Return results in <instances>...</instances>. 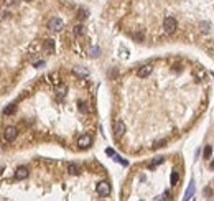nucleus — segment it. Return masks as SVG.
Returning <instances> with one entry per match:
<instances>
[{
	"instance_id": "nucleus-8",
	"label": "nucleus",
	"mask_w": 214,
	"mask_h": 201,
	"mask_svg": "<svg viewBox=\"0 0 214 201\" xmlns=\"http://www.w3.org/2000/svg\"><path fill=\"white\" fill-rule=\"evenodd\" d=\"M153 71V66H150V64H145V66H142L140 69L137 71V76L138 77H147V76H150V73Z\"/></svg>"
},
{
	"instance_id": "nucleus-1",
	"label": "nucleus",
	"mask_w": 214,
	"mask_h": 201,
	"mask_svg": "<svg viewBox=\"0 0 214 201\" xmlns=\"http://www.w3.org/2000/svg\"><path fill=\"white\" fill-rule=\"evenodd\" d=\"M176 27H178V22H176L173 17H166L165 18V22H163V30H165V33L166 35H173L176 31Z\"/></svg>"
},
{
	"instance_id": "nucleus-16",
	"label": "nucleus",
	"mask_w": 214,
	"mask_h": 201,
	"mask_svg": "<svg viewBox=\"0 0 214 201\" xmlns=\"http://www.w3.org/2000/svg\"><path fill=\"white\" fill-rule=\"evenodd\" d=\"M160 163H163V157H157V158H155V160H153L152 163H150V166H152V168H153V166L160 165Z\"/></svg>"
},
{
	"instance_id": "nucleus-5",
	"label": "nucleus",
	"mask_w": 214,
	"mask_h": 201,
	"mask_svg": "<svg viewBox=\"0 0 214 201\" xmlns=\"http://www.w3.org/2000/svg\"><path fill=\"white\" fill-rule=\"evenodd\" d=\"M77 145H79V148H89L92 145V137L87 135V134L81 135L79 139H77Z\"/></svg>"
},
{
	"instance_id": "nucleus-10",
	"label": "nucleus",
	"mask_w": 214,
	"mask_h": 201,
	"mask_svg": "<svg viewBox=\"0 0 214 201\" xmlns=\"http://www.w3.org/2000/svg\"><path fill=\"white\" fill-rule=\"evenodd\" d=\"M68 171L71 175H77L81 171V166L76 165V163H69V165H68Z\"/></svg>"
},
{
	"instance_id": "nucleus-4",
	"label": "nucleus",
	"mask_w": 214,
	"mask_h": 201,
	"mask_svg": "<svg viewBox=\"0 0 214 201\" xmlns=\"http://www.w3.org/2000/svg\"><path fill=\"white\" fill-rule=\"evenodd\" d=\"M48 28H50V31H61L63 30V20L58 18V17L51 18L50 22H48Z\"/></svg>"
},
{
	"instance_id": "nucleus-22",
	"label": "nucleus",
	"mask_w": 214,
	"mask_h": 201,
	"mask_svg": "<svg viewBox=\"0 0 214 201\" xmlns=\"http://www.w3.org/2000/svg\"><path fill=\"white\" fill-rule=\"evenodd\" d=\"M106 153H107V155H112V157H114V155H115V152L112 150V148H107V150H106Z\"/></svg>"
},
{
	"instance_id": "nucleus-24",
	"label": "nucleus",
	"mask_w": 214,
	"mask_h": 201,
	"mask_svg": "<svg viewBox=\"0 0 214 201\" xmlns=\"http://www.w3.org/2000/svg\"><path fill=\"white\" fill-rule=\"evenodd\" d=\"M163 200H165L163 196H158V198H157V200H155V201H163Z\"/></svg>"
},
{
	"instance_id": "nucleus-26",
	"label": "nucleus",
	"mask_w": 214,
	"mask_h": 201,
	"mask_svg": "<svg viewBox=\"0 0 214 201\" xmlns=\"http://www.w3.org/2000/svg\"><path fill=\"white\" fill-rule=\"evenodd\" d=\"M27 2H30V0H27Z\"/></svg>"
},
{
	"instance_id": "nucleus-17",
	"label": "nucleus",
	"mask_w": 214,
	"mask_h": 201,
	"mask_svg": "<svg viewBox=\"0 0 214 201\" xmlns=\"http://www.w3.org/2000/svg\"><path fill=\"white\" fill-rule=\"evenodd\" d=\"M211 153H213V148L209 147V145H207L206 148H204V152H203V155H204V158H209L211 157Z\"/></svg>"
},
{
	"instance_id": "nucleus-2",
	"label": "nucleus",
	"mask_w": 214,
	"mask_h": 201,
	"mask_svg": "<svg viewBox=\"0 0 214 201\" xmlns=\"http://www.w3.org/2000/svg\"><path fill=\"white\" fill-rule=\"evenodd\" d=\"M125 132H127V127H125V124H124V120H115L114 122V135L117 137V139H120Z\"/></svg>"
},
{
	"instance_id": "nucleus-14",
	"label": "nucleus",
	"mask_w": 214,
	"mask_h": 201,
	"mask_svg": "<svg viewBox=\"0 0 214 201\" xmlns=\"http://www.w3.org/2000/svg\"><path fill=\"white\" fill-rule=\"evenodd\" d=\"M82 33H84V27H82V25H77V27L74 28V35H76V36H81Z\"/></svg>"
},
{
	"instance_id": "nucleus-15",
	"label": "nucleus",
	"mask_w": 214,
	"mask_h": 201,
	"mask_svg": "<svg viewBox=\"0 0 214 201\" xmlns=\"http://www.w3.org/2000/svg\"><path fill=\"white\" fill-rule=\"evenodd\" d=\"M163 145H166V140H157V142H155V143H153V148H161V147H163Z\"/></svg>"
},
{
	"instance_id": "nucleus-23",
	"label": "nucleus",
	"mask_w": 214,
	"mask_h": 201,
	"mask_svg": "<svg viewBox=\"0 0 214 201\" xmlns=\"http://www.w3.org/2000/svg\"><path fill=\"white\" fill-rule=\"evenodd\" d=\"M7 4H8V5H12V4H15V0H7Z\"/></svg>"
},
{
	"instance_id": "nucleus-19",
	"label": "nucleus",
	"mask_w": 214,
	"mask_h": 201,
	"mask_svg": "<svg viewBox=\"0 0 214 201\" xmlns=\"http://www.w3.org/2000/svg\"><path fill=\"white\" fill-rule=\"evenodd\" d=\"M203 193H204V196H211V194H213V189H211V188H204Z\"/></svg>"
},
{
	"instance_id": "nucleus-3",
	"label": "nucleus",
	"mask_w": 214,
	"mask_h": 201,
	"mask_svg": "<svg viewBox=\"0 0 214 201\" xmlns=\"http://www.w3.org/2000/svg\"><path fill=\"white\" fill-rule=\"evenodd\" d=\"M17 135H18V130H17L15 127H7L4 130V140L5 142H13V140L17 139Z\"/></svg>"
},
{
	"instance_id": "nucleus-6",
	"label": "nucleus",
	"mask_w": 214,
	"mask_h": 201,
	"mask_svg": "<svg viewBox=\"0 0 214 201\" xmlns=\"http://www.w3.org/2000/svg\"><path fill=\"white\" fill-rule=\"evenodd\" d=\"M97 193H99L100 196H109V194H111V185L107 181L97 183Z\"/></svg>"
},
{
	"instance_id": "nucleus-13",
	"label": "nucleus",
	"mask_w": 214,
	"mask_h": 201,
	"mask_svg": "<svg viewBox=\"0 0 214 201\" xmlns=\"http://www.w3.org/2000/svg\"><path fill=\"white\" fill-rule=\"evenodd\" d=\"M46 50L50 51V53H54V41L53 40H48V41H46Z\"/></svg>"
},
{
	"instance_id": "nucleus-21",
	"label": "nucleus",
	"mask_w": 214,
	"mask_h": 201,
	"mask_svg": "<svg viewBox=\"0 0 214 201\" xmlns=\"http://www.w3.org/2000/svg\"><path fill=\"white\" fill-rule=\"evenodd\" d=\"M79 109H81V111H87V107H86L84 102H79Z\"/></svg>"
},
{
	"instance_id": "nucleus-25",
	"label": "nucleus",
	"mask_w": 214,
	"mask_h": 201,
	"mask_svg": "<svg viewBox=\"0 0 214 201\" xmlns=\"http://www.w3.org/2000/svg\"><path fill=\"white\" fill-rule=\"evenodd\" d=\"M209 166H211V170H214V160L211 162V165H209Z\"/></svg>"
},
{
	"instance_id": "nucleus-20",
	"label": "nucleus",
	"mask_w": 214,
	"mask_h": 201,
	"mask_svg": "<svg viewBox=\"0 0 214 201\" xmlns=\"http://www.w3.org/2000/svg\"><path fill=\"white\" fill-rule=\"evenodd\" d=\"M134 38H135V40H138V41H142V40H143V33H135Z\"/></svg>"
},
{
	"instance_id": "nucleus-12",
	"label": "nucleus",
	"mask_w": 214,
	"mask_h": 201,
	"mask_svg": "<svg viewBox=\"0 0 214 201\" xmlns=\"http://www.w3.org/2000/svg\"><path fill=\"white\" fill-rule=\"evenodd\" d=\"M178 180H180V175H178V171H173V173H171V178H170L171 185H176V183H178Z\"/></svg>"
},
{
	"instance_id": "nucleus-11",
	"label": "nucleus",
	"mask_w": 214,
	"mask_h": 201,
	"mask_svg": "<svg viewBox=\"0 0 214 201\" xmlns=\"http://www.w3.org/2000/svg\"><path fill=\"white\" fill-rule=\"evenodd\" d=\"M15 109H17V106H15V104H10V106H8V107L4 111V114H5V116H10V114L15 112Z\"/></svg>"
},
{
	"instance_id": "nucleus-18",
	"label": "nucleus",
	"mask_w": 214,
	"mask_h": 201,
	"mask_svg": "<svg viewBox=\"0 0 214 201\" xmlns=\"http://www.w3.org/2000/svg\"><path fill=\"white\" fill-rule=\"evenodd\" d=\"M91 56H92V58L99 56V48H91Z\"/></svg>"
},
{
	"instance_id": "nucleus-7",
	"label": "nucleus",
	"mask_w": 214,
	"mask_h": 201,
	"mask_svg": "<svg viewBox=\"0 0 214 201\" xmlns=\"http://www.w3.org/2000/svg\"><path fill=\"white\" fill-rule=\"evenodd\" d=\"M15 178L17 180H25V178H28V168L27 166H18L15 170Z\"/></svg>"
},
{
	"instance_id": "nucleus-9",
	"label": "nucleus",
	"mask_w": 214,
	"mask_h": 201,
	"mask_svg": "<svg viewBox=\"0 0 214 201\" xmlns=\"http://www.w3.org/2000/svg\"><path fill=\"white\" fill-rule=\"evenodd\" d=\"M193 194H194V185H193V183H191V185L188 186L186 193H184V198H183V201H189V200H191V196H193Z\"/></svg>"
}]
</instances>
